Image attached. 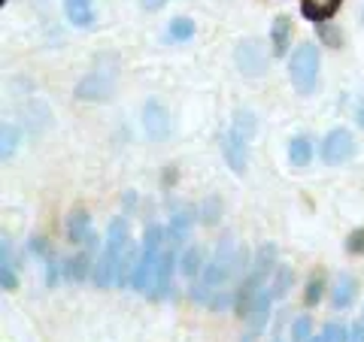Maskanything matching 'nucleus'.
<instances>
[{
    "mask_svg": "<svg viewBox=\"0 0 364 342\" xmlns=\"http://www.w3.org/2000/svg\"><path fill=\"white\" fill-rule=\"evenodd\" d=\"M131 239H128V219L119 215V219L109 221V231H107V243L100 248V260L95 267V285L97 288H109V285H116L119 279V264L124 252H128Z\"/></svg>",
    "mask_w": 364,
    "mask_h": 342,
    "instance_id": "obj_1",
    "label": "nucleus"
},
{
    "mask_svg": "<svg viewBox=\"0 0 364 342\" xmlns=\"http://www.w3.org/2000/svg\"><path fill=\"white\" fill-rule=\"evenodd\" d=\"M318 45L316 43H301L298 49L291 52L289 58V76H291V85L301 97H310L316 85H318Z\"/></svg>",
    "mask_w": 364,
    "mask_h": 342,
    "instance_id": "obj_2",
    "label": "nucleus"
},
{
    "mask_svg": "<svg viewBox=\"0 0 364 342\" xmlns=\"http://www.w3.org/2000/svg\"><path fill=\"white\" fill-rule=\"evenodd\" d=\"M116 88V61H109L107 55L95 61V70L85 73V79H79L76 85V100H88V104H107Z\"/></svg>",
    "mask_w": 364,
    "mask_h": 342,
    "instance_id": "obj_3",
    "label": "nucleus"
},
{
    "mask_svg": "<svg viewBox=\"0 0 364 342\" xmlns=\"http://www.w3.org/2000/svg\"><path fill=\"white\" fill-rule=\"evenodd\" d=\"M243 260H246V252L234 246L231 236H225L222 243H219V248H215L213 260H210V264L203 267V272H200L203 288H215V285H225L237 270L243 267Z\"/></svg>",
    "mask_w": 364,
    "mask_h": 342,
    "instance_id": "obj_4",
    "label": "nucleus"
},
{
    "mask_svg": "<svg viewBox=\"0 0 364 342\" xmlns=\"http://www.w3.org/2000/svg\"><path fill=\"white\" fill-rule=\"evenodd\" d=\"M164 231L158 224H149L146 227V236H143V252H140V264H136L134 276H131V288L134 291H146L152 285V276H155V267L161 260V252H164Z\"/></svg>",
    "mask_w": 364,
    "mask_h": 342,
    "instance_id": "obj_5",
    "label": "nucleus"
},
{
    "mask_svg": "<svg viewBox=\"0 0 364 342\" xmlns=\"http://www.w3.org/2000/svg\"><path fill=\"white\" fill-rule=\"evenodd\" d=\"M234 64L246 79H258V76L267 73L270 58H267L264 45H261L258 40H240L237 49H234Z\"/></svg>",
    "mask_w": 364,
    "mask_h": 342,
    "instance_id": "obj_6",
    "label": "nucleus"
},
{
    "mask_svg": "<svg viewBox=\"0 0 364 342\" xmlns=\"http://www.w3.org/2000/svg\"><path fill=\"white\" fill-rule=\"evenodd\" d=\"M352 155H355V140H352V133L346 128H334L331 133L325 136V143H322V161L328 167L346 164Z\"/></svg>",
    "mask_w": 364,
    "mask_h": 342,
    "instance_id": "obj_7",
    "label": "nucleus"
},
{
    "mask_svg": "<svg viewBox=\"0 0 364 342\" xmlns=\"http://www.w3.org/2000/svg\"><path fill=\"white\" fill-rule=\"evenodd\" d=\"M143 131L146 136H149L152 143H164L170 136V112L167 106L161 104V100H146L143 106Z\"/></svg>",
    "mask_w": 364,
    "mask_h": 342,
    "instance_id": "obj_8",
    "label": "nucleus"
},
{
    "mask_svg": "<svg viewBox=\"0 0 364 342\" xmlns=\"http://www.w3.org/2000/svg\"><path fill=\"white\" fill-rule=\"evenodd\" d=\"M249 143L252 140H246L243 133H237L234 128L225 133V140H222V155H225V164L234 170L237 176H243L246 173V167H249Z\"/></svg>",
    "mask_w": 364,
    "mask_h": 342,
    "instance_id": "obj_9",
    "label": "nucleus"
},
{
    "mask_svg": "<svg viewBox=\"0 0 364 342\" xmlns=\"http://www.w3.org/2000/svg\"><path fill=\"white\" fill-rule=\"evenodd\" d=\"M67 239L73 246H88L95 243V233H91V215L85 209H73L70 219H67Z\"/></svg>",
    "mask_w": 364,
    "mask_h": 342,
    "instance_id": "obj_10",
    "label": "nucleus"
},
{
    "mask_svg": "<svg viewBox=\"0 0 364 342\" xmlns=\"http://www.w3.org/2000/svg\"><path fill=\"white\" fill-rule=\"evenodd\" d=\"M0 288L6 294L18 288V276H16V264H13V243L9 236L0 239Z\"/></svg>",
    "mask_w": 364,
    "mask_h": 342,
    "instance_id": "obj_11",
    "label": "nucleus"
},
{
    "mask_svg": "<svg viewBox=\"0 0 364 342\" xmlns=\"http://www.w3.org/2000/svg\"><path fill=\"white\" fill-rule=\"evenodd\" d=\"M340 4H343V0H301V13H304L306 21L322 25V21H328L337 13Z\"/></svg>",
    "mask_w": 364,
    "mask_h": 342,
    "instance_id": "obj_12",
    "label": "nucleus"
},
{
    "mask_svg": "<svg viewBox=\"0 0 364 342\" xmlns=\"http://www.w3.org/2000/svg\"><path fill=\"white\" fill-rule=\"evenodd\" d=\"M289 45H291V21L289 16H277L270 28V49L277 58H282V55H289Z\"/></svg>",
    "mask_w": 364,
    "mask_h": 342,
    "instance_id": "obj_13",
    "label": "nucleus"
},
{
    "mask_svg": "<svg viewBox=\"0 0 364 342\" xmlns=\"http://www.w3.org/2000/svg\"><path fill=\"white\" fill-rule=\"evenodd\" d=\"M64 13L76 28L95 25V0H64Z\"/></svg>",
    "mask_w": 364,
    "mask_h": 342,
    "instance_id": "obj_14",
    "label": "nucleus"
},
{
    "mask_svg": "<svg viewBox=\"0 0 364 342\" xmlns=\"http://www.w3.org/2000/svg\"><path fill=\"white\" fill-rule=\"evenodd\" d=\"M88 252H95V243L85 246V255H76V258H70V260H64V264H61V276H64L67 282H85V276L91 272V258H88Z\"/></svg>",
    "mask_w": 364,
    "mask_h": 342,
    "instance_id": "obj_15",
    "label": "nucleus"
},
{
    "mask_svg": "<svg viewBox=\"0 0 364 342\" xmlns=\"http://www.w3.org/2000/svg\"><path fill=\"white\" fill-rule=\"evenodd\" d=\"M355 291H358V282L343 272V276L334 282V291H331L334 309H346V306H352V300H355Z\"/></svg>",
    "mask_w": 364,
    "mask_h": 342,
    "instance_id": "obj_16",
    "label": "nucleus"
},
{
    "mask_svg": "<svg viewBox=\"0 0 364 342\" xmlns=\"http://www.w3.org/2000/svg\"><path fill=\"white\" fill-rule=\"evenodd\" d=\"M191 219H195V212H191L188 206L173 212V219H170V231H167V236H170V243H173V246H179L182 239L188 236V231H191Z\"/></svg>",
    "mask_w": 364,
    "mask_h": 342,
    "instance_id": "obj_17",
    "label": "nucleus"
},
{
    "mask_svg": "<svg viewBox=\"0 0 364 342\" xmlns=\"http://www.w3.org/2000/svg\"><path fill=\"white\" fill-rule=\"evenodd\" d=\"M203 267H207V264H203L200 246H188L186 252L179 255V272H182V276L191 279V276H198V272H203Z\"/></svg>",
    "mask_w": 364,
    "mask_h": 342,
    "instance_id": "obj_18",
    "label": "nucleus"
},
{
    "mask_svg": "<svg viewBox=\"0 0 364 342\" xmlns=\"http://www.w3.org/2000/svg\"><path fill=\"white\" fill-rule=\"evenodd\" d=\"M289 161L291 167H306L313 161V143L310 136H294V140L289 143Z\"/></svg>",
    "mask_w": 364,
    "mask_h": 342,
    "instance_id": "obj_19",
    "label": "nucleus"
},
{
    "mask_svg": "<svg viewBox=\"0 0 364 342\" xmlns=\"http://www.w3.org/2000/svg\"><path fill=\"white\" fill-rule=\"evenodd\" d=\"M191 37H195V21L186 18V16H179V18H173L167 25V40L170 43H186Z\"/></svg>",
    "mask_w": 364,
    "mask_h": 342,
    "instance_id": "obj_20",
    "label": "nucleus"
},
{
    "mask_svg": "<svg viewBox=\"0 0 364 342\" xmlns=\"http://www.w3.org/2000/svg\"><path fill=\"white\" fill-rule=\"evenodd\" d=\"M231 128L237 131V133H243L246 140H252L255 136V131H258V118L252 116L249 109H237L234 112V121H231Z\"/></svg>",
    "mask_w": 364,
    "mask_h": 342,
    "instance_id": "obj_21",
    "label": "nucleus"
},
{
    "mask_svg": "<svg viewBox=\"0 0 364 342\" xmlns=\"http://www.w3.org/2000/svg\"><path fill=\"white\" fill-rule=\"evenodd\" d=\"M291 279H294V272H291L286 264H279V267H277V276H273V285H270L273 297H286L289 288H291Z\"/></svg>",
    "mask_w": 364,
    "mask_h": 342,
    "instance_id": "obj_22",
    "label": "nucleus"
},
{
    "mask_svg": "<svg viewBox=\"0 0 364 342\" xmlns=\"http://www.w3.org/2000/svg\"><path fill=\"white\" fill-rule=\"evenodd\" d=\"M16 145H18V128L16 124H4V149H0V155H4V161H9V158L16 155Z\"/></svg>",
    "mask_w": 364,
    "mask_h": 342,
    "instance_id": "obj_23",
    "label": "nucleus"
},
{
    "mask_svg": "<svg viewBox=\"0 0 364 342\" xmlns=\"http://www.w3.org/2000/svg\"><path fill=\"white\" fill-rule=\"evenodd\" d=\"M322 294H325V279H322V276H313L310 285H306L304 303H306V306H316L318 300H322Z\"/></svg>",
    "mask_w": 364,
    "mask_h": 342,
    "instance_id": "obj_24",
    "label": "nucleus"
},
{
    "mask_svg": "<svg viewBox=\"0 0 364 342\" xmlns=\"http://www.w3.org/2000/svg\"><path fill=\"white\" fill-rule=\"evenodd\" d=\"M310 330H313L310 315H301L298 321L291 324V339H294V342H306V339H310Z\"/></svg>",
    "mask_w": 364,
    "mask_h": 342,
    "instance_id": "obj_25",
    "label": "nucleus"
},
{
    "mask_svg": "<svg viewBox=\"0 0 364 342\" xmlns=\"http://www.w3.org/2000/svg\"><path fill=\"white\" fill-rule=\"evenodd\" d=\"M318 40L328 43L331 49H340V43H343V37H340V31H337L334 25H325V21L318 25Z\"/></svg>",
    "mask_w": 364,
    "mask_h": 342,
    "instance_id": "obj_26",
    "label": "nucleus"
},
{
    "mask_svg": "<svg viewBox=\"0 0 364 342\" xmlns=\"http://www.w3.org/2000/svg\"><path fill=\"white\" fill-rule=\"evenodd\" d=\"M219 215H222V200L219 197H210L207 203H203V224H215L219 221Z\"/></svg>",
    "mask_w": 364,
    "mask_h": 342,
    "instance_id": "obj_27",
    "label": "nucleus"
},
{
    "mask_svg": "<svg viewBox=\"0 0 364 342\" xmlns=\"http://www.w3.org/2000/svg\"><path fill=\"white\" fill-rule=\"evenodd\" d=\"M346 252L349 255H364V227H358V231H352L346 236Z\"/></svg>",
    "mask_w": 364,
    "mask_h": 342,
    "instance_id": "obj_28",
    "label": "nucleus"
},
{
    "mask_svg": "<svg viewBox=\"0 0 364 342\" xmlns=\"http://www.w3.org/2000/svg\"><path fill=\"white\" fill-rule=\"evenodd\" d=\"M322 336H325V342H349V330H346L343 324H337V321H334V324H328V327H325V333H322Z\"/></svg>",
    "mask_w": 364,
    "mask_h": 342,
    "instance_id": "obj_29",
    "label": "nucleus"
},
{
    "mask_svg": "<svg viewBox=\"0 0 364 342\" xmlns=\"http://www.w3.org/2000/svg\"><path fill=\"white\" fill-rule=\"evenodd\" d=\"M349 342H364V318H361V321H358L355 327H352V333H349Z\"/></svg>",
    "mask_w": 364,
    "mask_h": 342,
    "instance_id": "obj_30",
    "label": "nucleus"
},
{
    "mask_svg": "<svg viewBox=\"0 0 364 342\" xmlns=\"http://www.w3.org/2000/svg\"><path fill=\"white\" fill-rule=\"evenodd\" d=\"M140 4H143V9H149V13H158L167 0H140Z\"/></svg>",
    "mask_w": 364,
    "mask_h": 342,
    "instance_id": "obj_31",
    "label": "nucleus"
},
{
    "mask_svg": "<svg viewBox=\"0 0 364 342\" xmlns=\"http://www.w3.org/2000/svg\"><path fill=\"white\" fill-rule=\"evenodd\" d=\"M355 121H358V128H364V97H358V104H355Z\"/></svg>",
    "mask_w": 364,
    "mask_h": 342,
    "instance_id": "obj_32",
    "label": "nucleus"
},
{
    "mask_svg": "<svg viewBox=\"0 0 364 342\" xmlns=\"http://www.w3.org/2000/svg\"><path fill=\"white\" fill-rule=\"evenodd\" d=\"M306 342H325V336H310V339H306Z\"/></svg>",
    "mask_w": 364,
    "mask_h": 342,
    "instance_id": "obj_33",
    "label": "nucleus"
},
{
    "mask_svg": "<svg viewBox=\"0 0 364 342\" xmlns=\"http://www.w3.org/2000/svg\"><path fill=\"white\" fill-rule=\"evenodd\" d=\"M0 4H4V6H6V4H9V0H0Z\"/></svg>",
    "mask_w": 364,
    "mask_h": 342,
    "instance_id": "obj_34",
    "label": "nucleus"
},
{
    "mask_svg": "<svg viewBox=\"0 0 364 342\" xmlns=\"http://www.w3.org/2000/svg\"><path fill=\"white\" fill-rule=\"evenodd\" d=\"M361 21H364V13H361Z\"/></svg>",
    "mask_w": 364,
    "mask_h": 342,
    "instance_id": "obj_35",
    "label": "nucleus"
}]
</instances>
